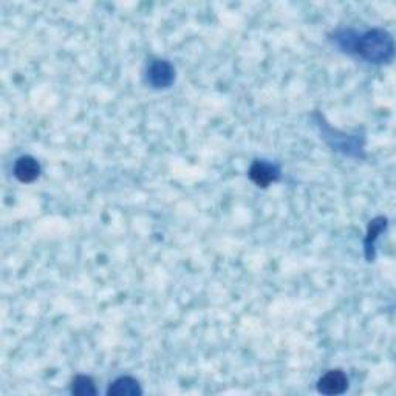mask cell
Instances as JSON below:
<instances>
[{
	"label": "cell",
	"instance_id": "6da1fadb",
	"mask_svg": "<svg viewBox=\"0 0 396 396\" xmlns=\"http://www.w3.org/2000/svg\"><path fill=\"white\" fill-rule=\"evenodd\" d=\"M338 47L350 54H356L371 64H387L393 59V39L384 30H371L364 35L342 31L336 35Z\"/></svg>",
	"mask_w": 396,
	"mask_h": 396
},
{
	"label": "cell",
	"instance_id": "7a4b0ae2",
	"mask_svg": "<svg viewBox=\"0 0 396 396\" xmlns=\"http://www.w3.org/2000/svg\"><path fill=\"white\" fill-rule=\"evenodd\" d=\"M173 81H175V68H173L169 61L154 59L147 66L146 82L152 87V89H169Z\"/></svg>",
	"mask_w": 396,
	"mask_h": 396
},
{
	"label": "cell",
	"instance_id": "3957f363",
	"mask_svg": "<svg viewBox=\"0 0 396 396\" xmlns=\"http://www.w3.org/2000/svg\"><path fill=\"white\" fill-rule=\"evenodd\" d=\"M248 175L251 181L259 187H268L271 183L280 180V169L276 164L265 160H256L251 164Z\"/></svg>",
	"mask_w": 396,
	"mask_h": 396
},
{
	"label": "cell",
	"instance_id": "277c9868",
	"mask_svg": "<svg viewBox=\"0 0 396 396\" xmlns=\"http://www.w3.org/2000/svg\"><path fill=\"white\" fill-rule=\"evenodd\" d=\"M348 389V378L342 370H328L318 381V392L322 395H340Z\"/></svg>",
	"mask_w": 396,
	"mask_h": 396
},
{
	"label": "cell",
	"instance_id": "5b68a950",
	"mask_svg": "<svg viewBox=\"0 0 396 396\" xmlns=\"http://www.w3.org/2000/svg\"><path fill=\"white\" fill-rule=\"evenodd\" d=\"M13 173L20 183H33V181L41 175V164L37 163L36 158L23 155L16 160Z\"/></svg>",
	"mask_w": 396,
	"mask_h": 396
},
{
	"label": "cell",
	"instance_id": "8992f818",
	"mask_svg": "<svg viewBox=\"0 0 396 396\" xmlns=\"http://www.w3.org/2000/svg\"><path fill=\"white\" fill-rule=\"evenodd\" d=\"M142 393V389L137 379L132 376H121L109 385V396H138Z\"/></svg>",
	"mask_w": 396,
	"mask_h": 396
},
{
	"label": "cell",
	"instance_id": "52a82bcc",
	"mask_svg": "<svg viewBox=\"0 0 396 396\" xmlns=\"http://www.w3.org/2000/svg\"><path fill=\"white\" fill-rule=\"evenodd\" d=\"M387 228V218L385 217H376L369 223V229H367V237H366V257L369 262L375 259V243L378 240L379 234H381L384 229Z\"/></svg>",
	"mask_w": 396,
	"mask_h": 396
},
{
	"label": "cell",
	"instance_id": "ba28073f",
	"mask_svg": "<svg viewBox=\"0 0 396 396\" xmlns=\"http://www.w3.org/2000/svg\"><path fill=\"white\" fill-rule=\"evenodd\" d=\"M70 392L71 395H78V396H92V395H97V387H94V383L90 376L78 375L73 379V383H71Z\"/></svg>",
	"mask_w": 396,
	"mask_h": 396
}]
</instances>
